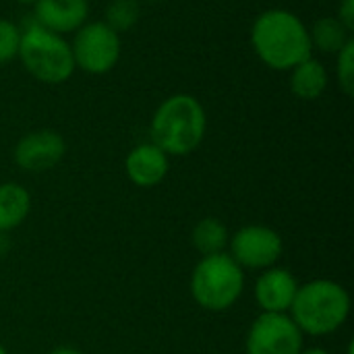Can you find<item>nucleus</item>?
<instances>
[{"label":"nucleus","mask_w":354,"mask_h":354,"mask_svg":"<svg viewBox=\"0 0 354 354\" xmlns=\"http://www.w3.org/2000/svg\"><path fill=\"white\" fill-rule=\"evenodd\" d=\"M251 48L272 71L288 73L292 66L313 56L309 27L288 8H268L251 25Z\"/></svg>","instance_id":"obj_1"},{"label":"nucleus","mask_w":354,"mask_h":354,"mask_svg":"<svg viewBox=\"0 0 354 354\" xmlns=\"http://www.w3.org/2000/svg\"><path fill=\"white\" fill-rule=\"evenodd\" d=\"M207 114L203 104L191 93L166 97L149 122V139L164 153L183 158L193 153L205 139Z\"/></svg>","instance_id":"obj_2"},{"label":"nucleus","mask_w":354,"mask_h":354,"mask_svg":"<svg viewBox=\"0 0 354 354\" xmlns=\"http://www.w3.org/2000/svg\"><path fill=\"white\" fill-rule=\"evenodd\" d=\"M351 307V295L342 284L319 278L299 284L288 315L303 334L319 338L338 332L348 322Z\"/></svg>","instance_id":"obj_3"},{"label":"nucleus","mask_w":354,"mask_h":354,"mask_svg":"<svg viewBox=\"0 0 354 354\" xmlns=\"http://www.w3.org/2000/svg\"><path fill=\"white\" fill-rule=\"evenodd\" d=\"M23 68L44 85H62L66 83L75 68L71 41L64 35L44 29L37 23L21 29L19 54Z\"/></svg>","instance_id":"obj_4"},{"label":"nucleus","mask_w":354,"mask_h":354,"mask_svg":"<svg viewBox=\"0 0 354 354\" xmlns=\"http://www.w3.org/2000/svg\"><path fill=\"white\" fill-rule=\"evenodd\" d=\"M191 297L193 301L212 313L232 309L245 290L243 268L224 251L218 255L201 257L191 274Z\"/></svg>","instance_id":"obj_5"},{"label":"nucleus","mask_w":354,"mask_h":354,"mask_svg":"<svg viewBox=\"0 0 354 354\" xmlns=\"http://www.w3.org/2000/svg\"><path fill=\"white\" fill-rule=\"evenodd\" d=\"M75 68L87 75L110 73L122 56V39L104 21H87L73 33Z\"/></svg>","instance_id":"obj_6"},{"label":"nucleus","mask_w":354,"mask_h":354,"mask_svg":"<svg viewBox=\"0 0 354 354\" xmlns=\"http://www.w3.org/2000/svg\"><path fill=\"white\" fill-rule=\"evenodd\" d=\"M284 253V241L280 232L263 224H247L228 239V255L243 270H268L274 268Z\"/></svg>","instance_id":"obj_7"},{"label":"nucleus","mask_w":354,"mask_h":354,"mask_svg":"<svg viewBox=\"0 0 354 354\" xmlns=\"http://www.w3.org/2000/svg\"><path fill=\"white\" fill-rule=\"evenodd\" d=\"M305 348V334L288 313H261L253 319L245 354H299Z\"/></svg>","instance_id":"obj_8"},{"label":"nucleus","mask_w":354,"mask_h":354,"mask_svg":"<svg viewBox=\"0 0 354 354\" xmlns=\"http://www.w3.org/2000/svg\"><path fill=\"white\" fill-rule=\"evenodd\" d=\"M66 153V141L60 133L52 129H37L27 135H23L15 149H12V160L17 168L39 174L56 168Z\"/></svg>","instance_id":"obj_9"},{"label":"nucleus","mask_w":354,"mask_h":354,"mask_svg":"<svg viewBox=\"0 0 354 354\" xmlns=\"http://www.w3.org/2000/svg\"><path fill=\"white\" fill-rule=\"evenodd\" d=\"M299 282L286 268H268L255 282V301L261 313H288L297 297Z\"/></svg>","instance_id":"obj_10"},{"label":"nucleus","mask_w":354,"mask_h":354,"mask_svg":"<svg viewBox=\"0 0 354 354\" xmlns=\"http://www.w3.org/2000/svg\"><path fill=\"white\" fill-rule=\"evenodd\" d=\"M87 21V0H35L33 4V23L58 35L75 33Z\"/></svg>","instance_id":"obj_11"},{"label":"nucleus","mask_w":354,"mask_h":354,"mask_svg":"<svg viewBox=\"0 0 354 354\" xmlns=\"http://www.w3.org/2000/svg\"><path fill=\"white\" fill-rule=\"evenodd\" d=\"M124 172L129 180L139 189L158 187L170 172V156L151 141L139 143L127 153Z\"/></svg>","instance_id":"obj_12"},{"label":"nucleus","mask_w":354,"mask_h":354,"mask_svg":"<svg viewBox=\"0 0 354 354\" xmlns=\"http://www.w3.org/2000/svg\"><path fill=\"white\" fill-rule=\"evenodd\" d=\"M288 73H290V79H288L290 91L295 97L303 102L319 100L330 85V73L326 64L315 56L305 58L303 62L292 66Z\"/></svg>","instance_id":"obj_13"},{"label":"nucleus","mask_w":354,"mask_h":354,"mask_svg":"<svg viewBox=\"0 0 354 354\" xmlns=\"http://www.w3.org/2000/svg\"><path fill=\"white\" fill-rule=\"evenodd\" d=\"M31 212V195L19 183H0V234L19 228Z\"/></svg>","instance_id":"obj_14"},{"label":"nucleus","mask_w":354,"mask_h":354,"mask_svg":"<svg viewBox=\"0 0 354 354\" xmlns=\"http://www.w3.org/2000/svg\"><path fill=\"white\" fill-rule=\"evenodd\" d=\"M309 39L313 50L336 56L353 39V31H348L336 17H322L309 27Z\"/></svg>","instance_id":"obj_15"},{"label":"nucleus","mask_w":354,"mask_h":354,"mask_svg":"<svg viewBox=\"0 0 354 354\" xmlns=\"http://www.w3.org/2000/svg\"><path fill=\"white\" fill-rule=\"evenodd\" d=\"M228 239H230L228 228L224 226L220 218H214V216L199 220L191 232V243L201 257L224 253L228 247Z\"/></svg>","instance_id":"obj_16"},{"label":"nucleus","mask_w":354,"mask_h":354,"mask_svg":"<svg viewBox=\"0 0 354 354\" xmlns=\"http://www.w3.org/2000/svg\"><path fill=\"white\" fill-rule=\"evenodd\" d=\"M141 17L139 0H110L104 8V23L118 35L131 31Z\"/></svg>","instance_id":"obj_17"},{"label":"nucleus","mask_w":354,"mask_h":354,"mask_svg":"<svg viewBox=\"0 0 354 354\" xmlns=\"http://www.w3.org/2000/svg\"><path fill=\"white\" fill-rule=\"evenodd\" d=\"M336 79L344 95L354 93V39L336 54Z\"/></svg>","instance_id":"obj_18"},{"label":"nucleus","mask_w":354,"mask_h":354,"mask_svg":"<svg viewBox=\"0 0 354 354\" xmlns=\"http://www.w3.org/2000/svg\"><path fill=\"white\" fill-rule=\"evenodd\" d=\"M19 44H21V27L10 19L0 17V66L17 58Z\"/></svg>","instance_id":"obj_19"},{"label":"nucleus","mask_w":354,"mask_h":354,"mask_svg":"<svg viewBox=\"0 0 354 354\" xmlns=\"http://www.w3.org/2000/svg\"><path fill=\"white\" fill-rule=\"evenodd\" d=\"M336 19L348 29H354V0H340L338 4V12H336Z\"/></svg>","instance_id":"obj_20"},{"label":"nucleus","mask_w":354,"mask_h":354,"mask_svg":"<svg viewBox=\"0 0 354 354\" xmlns=\"http://www.w3.org/2000/svg\"><path fill=\"white\" fill-rule=\"evenodd\" d=\"M48 354H83L79 348H73V346H58L54 351H50Z\"/></svg>","instance_id":"obj_21"},{"label":"nucleus","mask_w":354,"mask_h":354,"mask_svg":"<svg viewBox=\"0 0 354 354\" xmlns=\"http://www.w3.org/2000/svg\"><path fill=\"white\" fill-rule=\"evenodd\" d=\"M10 249V243H8V236L6 234H0V255H6V251Z\"/></svg>","instance_id":"obj_22"},{"label":"nucleus","mask_w":354,"mask_h":354,"mask_svg":"<svg viewBox=\"0 0 354 354\" xmlns=\"http://www.w3.org/2000/svg\"><path fill=\"white\" fill-rule=\"evenodd\" d=\"M299 354H330V353H328L326 348H317V346H315V348H303Z\"/></svg>","instance_id":"obj_23"},{"label":"nucleus","mask_w":354,"mask_h":354,"mask_svg":"<svg viewBox=\"0 0 354 354\" xmlns=\"http://www.w3.org/2000/svg\"><path fill=\"white\" fill-rule=\"evenodd\" d=\"M17 4H21V6H33L35 4V0H15Z\"/></svg>","instance_id":"obj_24"},{"label":"nucleus","mask_w":354,"mask_h":354,"mask_svg":"<svg viewBox=\"0 0 354 354\" xmlns=\"http://www.w3.org/2000/svg\"><path fill=\"white\" fill-rule=\"evenodd\" d=\"M0 354H8V351L4 348V344H2V342H0Z\"/></svg>","instance_id":"obj_25"}]
</instances>
